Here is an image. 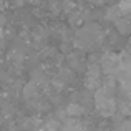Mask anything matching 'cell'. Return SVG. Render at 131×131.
<instances>
[{"mask_svg":"<svg viewBox=\"0 0 131 131\" xmlns=\"http://www.w3.org/2000/svg\"><path fill=\"white\" fill-rule=\"evenodd\" d=\"M3 8V0H0V10Z\"/></svg>","mask_w":131,"mask_h":131,"instance_id":"obj_17","label":"cell"},{"mask_svg":"<svg viewBox=\"0 0 131 131\" xmlns=\"http://www.w3.org/2000/svg\"><path fill=\"white\" fill-rule=\"evenodd\" d=\"M58 131H91L88 123L81 121L80 118H65L60 123V129Z\"/></svg>","mask_w":131,"mask_h":131,"instance_id":"obj_6","label":"cell"},{"mask_svg":"<svg viewBox=\"0 0 131 131\" xmlns=\"http://www.w3.org/2000/svg\"><path fill=\"white\" fill-rule=\"evenodd\" d=\"M3 43V28L0 27V45Z\"/></svg>","mask_w":131,"mask_h":131,"instance_id":"obj_16","label":"cell"},{"mask_svg":"<svg viewBox=\"0 0 131 131\" xmlns=\"http://www.w3.org/2000/svg\"><path fill=\"white\" fill-rule=\"evenodd\" d=\"M60 119H57V118H48L45 123H42V126H43V131H58L60 129Z\"/></svg>","mask_w":131,"mask_h":131,"instance_id":"obj_13","label":"cell"},{"mask_svg":"<svg viewBox=\"0 0 131 131\" xmlns=\"http://www.w3.org/2000/svg\"><path fill=\"white\" fill-rule=\"evenodd\" d=\"M0 125H2V121H0Z\"/></svg>","mask_w":131,"mask_h":131,"instance_id":"obj_20","label":"cell"},{"mask_svg":"<svg viewBox=\"0 0 131 131\" xmlns=\"http://www.w3.org/2000/svg\"><path fill=\"white\" fill-rule=\"evenodd\" d=\"M93 106L103 118H111L116 113V98L113 93L106 91L105 88L100 86L93 91Z\"/></svg>","mask_w":131,"mask_h":131,"instance_id":"obj_2","label":"cell"},{"mask_svg":"<svg viewBox=\"0 0 131 131\" xmlns=\"http://www.w3.org/2000/svg\"><path fill=\"white\" fill-rule=\"evenodd\" d=\"M25 2L27 0H10V3L13 7H22V5H25Z\"/></svg>","mask_w":131,"mask_h":131,"instance_id":"obj_15","label":"cell"},{"mask_svg":"<svg viewBox=\"0 0 131 131\" xmlns=\"http://www.w3.org/2000/svg\"><path fill=\"white\" fill-rule=\"evenodd\" d=\"M101 81H103L101 68H100V65L96 61H93L85 68V88L88 91H95V90L100 88Z\"/></svg>","mask_w":131,"mask_h":131,"instance_id":"obj_3","label":"cell"},{"mask_svg":"<svg viewBox=\"0 0 131 131\" xmlns=\"http://www.w3.org/2000/svg\"><path fill=\"white\" fill-rule=\"evenodd\" d=\"M42 91L43 90L38 86V85L35 83L33 80H30L27 85H23V88H22V96L25 100H32V98H37V96H40L42 95Z\"/></svg>","mask_w":131,"mask_h":131,"instance_id":"obj_10","label":"cell"},{"mask_svg":"<svg viewBox=\"0 0 131 131\" xmlns=\"http://www.w3.org/2000/svg\"><path fill=\"white\" fill-rule=\"evenodd\" d=\"M7 58H8L10 65H13V67L20 68V67H22V63L25 61V51H23L22 48L13 47V48H10V50H8V53H7Z\"/></svg>","mask_w":131,"mask_h":131,"instance_id":"obj_9","label":"cell"},{"mask_svg":"<svg viewBox=\"0 0 131 131\" xmlns=\"http://www.w3.org/2000/svg\"><path fill=\"white\" fill-rule=\"evenodd\" d=\"M63 111H65V116H67V118H81V116L86 113V110H85V106H81L80 103L71 101L63 108Z\"/></svg>","mask_w":131,"mask_h":131,"instance_id":"obj_8","label":"cell"},{"mask_svg":"<svg viewBox=\"0 0 131 131\" xmlns=\"http://www.w3.org/2000/svg\"><path fill=\"white\" fill-rule=\"evenodd\" d=\"M121 17V12H119V8H118V5H111V7H108V10L105 12V18L108 20V22H116V20Z\"/></svg>","mask_w":131,"mask_h":131,"instance_id":"obj_12","label":"cell"},{"mask_svg":"<svg viewBox=\"0 0 131 131\" xmlns=\"http://www.w3.org/2000/svg\"><path fill=\"white\" fill-rule=\"evenodd\" d=\"M2 131H15V129H12V128H10V129H2Z\"/></svg>","mask_w":131,"mask_h":131,"instance_id":"obj_18","label":"cell"},{"mask_svg":"<svg viewBox=\"0 0 131 131\" xmlns=\"http://www.w3.org/2000/svg\"><path fill=\"white\" fill-rule=\"evenodd\" d=\"M100 68H101L103 75H113L115 77L116 70L119 68V53L116 51H105L100 58Z\"/></svg>","mask_w":131,"mask_h":131,"instance_id":"obj_4","label":"cell"},{"mask_svg":"<svg viewBox=\"0 0 131 131\" xmlns=\"http://www.w3.org/2000/svg\"><path fill=\"white\" fill-rule=\"evenodd\" d=\"M30 2H40V0H30Z\"/></svg>","mask_w":131,"mask_h":131,"instance_id":"obj_19","label":"cell"},{"mask_svg":"<svg viewBox=\"0 0 131 131\" xmlns=\"http://www.w3.org/2000/svg\"><path fill=\"white\" fill-rule=\"evenodd\" d=\"M103 38H105V32L101 30V27L95 22H90L80 25V30L73 38V45L78 50H88V48L101 43Z\"/></svg>","mask_w":131,"mask_h":131,"instance_id":"obj_1","label":"cell"},{"mask_svg":"<svg viewBox=\"0 0 131 131\" xmlns=\"http://www.w3.org/2000/svg\"><path fill=\"white\" fill-rule=\"evenodd\" d=\"M113 23H115L118 33H121V35H128L129 33V17L128 15H121L116 22H113Z\"/></svg>","mask_w":131,"mask_h":131,"instance_id":"obj_11","label":"cell"},{"mask_svg":"<svg viewBox=\"0 0 131 131\" xmlns=\"http://www.w3.org/2000/svg\"><path fill=\"white\" fill-rule=\"evenodd\" d=\"M30 38H32V42L35 47H45L48 42V32L45 30V27H35V28L32 30V33H30Z\"/></svg>","mask_w":131,"mask_h":131,"instance_id":"obj_7","label":"cell"},{"mask_svg":"<svg viewBox=\"0 0 131 131\" xmlns=\"http://www.w3.org/2000/svg\"><path fill=\"white\" fill-rule=\"evenodd\" d=\"M116 5H118V8H119V12H121V15H129L131 0H119Z\"/></svg>","mask_w":131,"mask_h":131,"instance_id":"obj_14","label":"cell"},{"mask_svg":"<svg viewBox=\"0 0 131 131\" xmlns=\"http://www.w3.org/2000/svg\"><path fill=\"white\" fill-rule=\"evenodd\" d=\"M67 63H68V68L73 70L75 73H81L86 68V60H85L81 51H71V53H68Z\"/></svg>","mask_w":131,"mask_h":131,"instance_id":"obj_5","label":"cell"}]
</instances>
